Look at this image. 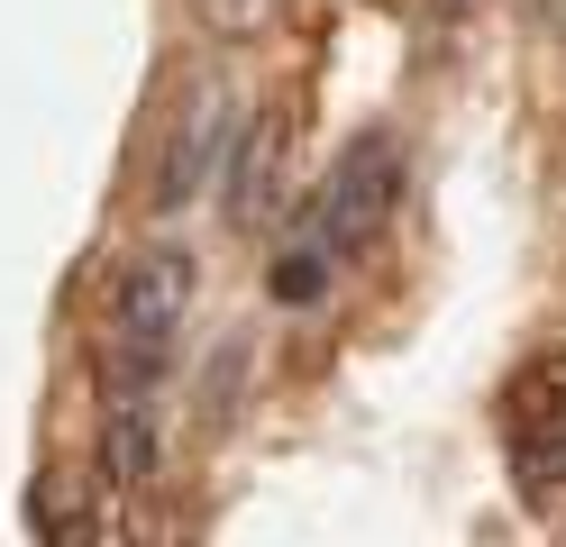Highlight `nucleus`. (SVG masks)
I'll return each mask as SVG.
<instances>
[{"label":"nucleus","instance_id":"obj_1","mask_svg":"<svg viewBox=\"0 0 566 547\" xmlns=\"http://www.w3.org/2000/svg\"><path fill=\"white\" fill-rule=\"evenodd\" d=\"M394 201H402V137L394 128H366L329 165V182L311 192V229L302 238H321L329 255H357V246H375L384 219H394Z\"/></svg>","mask_w":566,"mask_h":547},{"label":"nucleus","instance_id":"obj_2","mask_svg":"<svg viewBox=\"0 0 566 547\" xmlns=\"http://www.w3.org/2000/svg\"><path fill=\"white\" fill-rule=\"evenodd\" d=\"M283 173H293V109L238 119L229 156H220V210H229V229H265L274 201H283Z\"/></svg>","mask_w":566,"mask_h":547},{"label":"nucleus","instance_id":"obj_3","mask_svg":"<svg viewBox=\"0 0 566 547\" xmlns=\"http://www.w3.org/2000/svg\"><path fill=\"white\" fill-rule=\"evenodd\" d=\"M229 137H238V101H229V83H201V92L184 101V119H174V137H165V165H156V210L201 201V182L220 173Z\"/></svg>","mask_w":566,"mask_h":547},{"label":"nucleus","instance_id":"obj_4","mask_svg":"<svg viewBox=\"0 0 566 547\" xmlns=\"http://www.w3.org/2000/svg\"><path fill=\"white\" fill-rule=\"evenodd\" d=\"M184 302H192V255L184 246H147L111 292V338H174Z\"/></svg>","mask_w":566,"mask_h":547},{"label":"nucleus","instance_id":"obj_5","mask_svg":"<svg viewBox=\"0 0 566 547\" xmlns=\"http://www.w3.org/2000/svg\"><path fill=\"white\" fill-rule=\"evenodd\" d=\"M557 420H566V347L521 365V383H512V438L521 429H557Z\"/></svg>","mask_w":566,"mask_h":547},{"label":"nucleus","instance_id":"obj_6","mask_svg":"<svg viewBox=\"0 0 566 547\" xmlns=\"http://www.w3.org/2000/svg\"><path fill=\"white\" fill-rule=\"evenodd\" d=\"M329 265H338V255H329L321 238L283 246V255H274V302H283V311H321V302H329Z\"/></svg>","mask_w":566,"mask_h":547},{"label":"nucleus","instance_id":"obj_7","mask_svg":"<svg viewBox=\"0 0 566 547\" xmlns=\"http://www.w3.org/2000/svg\"><path fill=\"white\" fill-rule=\"evenodd\" d=\"M512 465H521V493H566V420L557 429H521L512 438Z\"/></svg>","mask_w":566,"mask_h":547},{"label":"nucleus","instance_id":"obj_8","mask_svg":"<svg viewBox=\"0 0 566 547\" xmlns=\"http://www.w3.org/2000/svg\"><path fill=\"white\" fill-rule=\"evenodd\" d=\"M238 383H247V338H229L220 356H210V375H201V420H220L229 401H238Z\"/></svg>","mask_w":566,"mask_h":547},{"label":"nucleus","instance_id":"obj_9","mask_svg":"<svg viewBox=\"0 0 566 547\" xmlns=\"http://www.w3.org/2000/svg\"><path fill=\"white\" fill-rule=\"evenodd\" d=\"M274 19V0H201V28H220V36H256Z\"/></svg>","mask_w":566,"mask_h":547},{"label":"nucleus","instance_id":"obj_10","mask_svg":"<svg viewBox=\"0 0 566 547\" xmlns=\"http://www.w3.org/2000/svg\"><path fill=\"white\" fill-rule=\"evenodd\" d=\"M539 10H557V0H539Z\"/></svg>","mask_w":566,"mask_h":547}]
</instances>
